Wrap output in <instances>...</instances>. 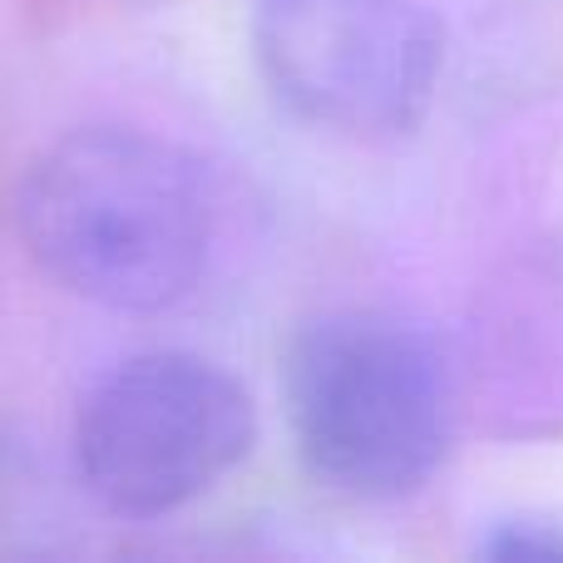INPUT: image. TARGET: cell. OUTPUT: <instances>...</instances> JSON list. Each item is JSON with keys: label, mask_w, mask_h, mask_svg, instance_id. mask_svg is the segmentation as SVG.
Masks as SVG:
<instances>
[{"label": "cell", "mask_w": 563, "mask_h": 563, "mask_svg": "<svg viewBox=\"0 0 563 563\" xmlns=\"http://www.w3.org/2000/svg\"><path fill=\"white\" fill-rule=\"evenodd\" d=\"M25 253L104 311L154 317L194 297L213 257V198L178 144L129 124L69 129L15 194Z\"/></svg>", "instance_id": "6da1fadb"}, {"label": "cell", "mask_w": 563, "mask_h": 563, "mask_svg": "<svg viewBox=\"0 0 563 563\" xmlns=\"http://www.w3.org/2000/svg\"><path fill=\"white\" fill-rule=\"evenodd\" d=\"M282 400L297 460L317 485L386 505L435 479L460 416L445 351L386 311H321L282 356Z\"/></svg>", "instance_id": "7a4b0ae2"}, {"label": "cell", "mask_w": 563, "mask_h": 563, "mask_svg": "<svg viewBox=\"0 0 563 563\" xmlns=\"http://www.w3.org/2000/svg\"><path fill=\"white\" fill-rule=\"evenodd\" d=\"M257 445L247 386L194 351H144L85 390L69 455L104 515L148 525L223 485Z\"/></svg>", "instance_id": "3957f363"}, {"label": "cell", "mask_w": 563, "mask_h": 563, "mask_svg": "<svg viewBox=\"0 0 563 563\" xmlns=\"http://www.w3.org/2000/svg\"><path fill=\"white\" fill-rule=\"evenodd\" d=\"M253 55L291 119L386 144L435 104L445 30L426 0H253Z\"/></svg>", "instance_id": "277c9868"}, {"label": "cell", "mask_w": 563, "mask_h": 563, "mask_svg": "<svg viewBox=\"0 0 563 563\" xmlns=\"http://www.w3.org/2000/svg\"><path fill=\"white\" fill-rule=\"evenodd\" d=\"M460 410L495 440H563V233L499 257L460 351Z\"/></svg>", "instance_id": "5b68a950"}, {"label": "cell", "mask_w": 563, "mask_h": 563, "mask_svg": "<svg viewBox=\"0 0 563 563\" xmlns=\"http://www.w3.org/2000/svg\"><path fill=\"white\" fill-rule=\"evenodd\" d=\"M485 559H499V563H563V525L554 519H505L485 534L479 544Z\"/></svg>", "instance_id": "8992f818"}]
</instances>
